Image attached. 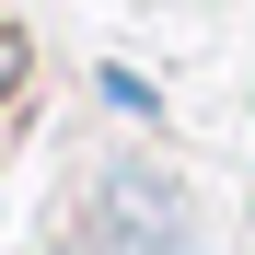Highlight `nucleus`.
<instances>
[{
  "label": "nucleus",
  "mask_w": 255,
  "mask_h": 255,
  "mask_svg": "<svg viewBox=\"0 0 255 255\" xmlns=\"http://www.w3.org/2000/svg\"><path fill=\"white\" fill-rule=\"evenodd\" d=\"M12 81H23V35H0V93H12Z\"/></svg>",
  "instance_id": "1"
}]
</instances>
